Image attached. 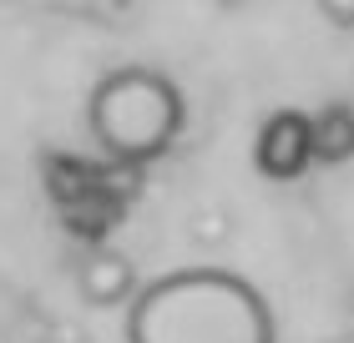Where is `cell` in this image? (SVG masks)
Returning a JSON list of instances; mask_svg holds the SVG:
<instances>
[{"mask_svg": "<svg viewBox=\"0 0 354 343\" xmlns=\"http://www.w3.org/2000/svg\"><path fill=\"white\" fill-rule=\"evenodd\" d=\"M127 343H279V323L248 277L177 268L127 303Z\"/></svg>", "mask_w": 354, "mask_h": 343, "instance_id": "1", "label": "cell"}, {"mask_svg": "<svg viewBox=\"0 0 354 343\" xmlns=\"http://www.w3.org/2000/svg\"><path fill=\"white\" fill-rule=\"evenodd\" d=\"M86 126L96 146L117 161H152L183 132V91L152 66L106 71L91 86Z\"/></svg>", "mask_w": 354, "mask_h": 343, "instance_id": "2", "label": "cell"}, {"mask_svg": "<svg viewBox=\"0 0 354 343\" xmlns=\"http://www.w3.org/2000/svg\"><path fill=\"white\" fill-rule=\"evenodd\" d=\"M76 288L91 308H117V303H132L137 298V273L122 253H91L82 273H76Z\"/></svg>", "mask_w": 354, "mask_h": 343, "instance_id": "4", "label": "cell"}, {"mask_svg": "<svg viewBox=\"0 0 354 343\" xmlns=\"http://www.w3.org/2000/svg\"><path fill=\"white\" fill-rule=\"evenodd\" d=\"M253 167H259L268 182H294L314 167V117L309 111H273L263 117L259 137H253Z\"/></svg>", "mask_w": 354, "mask_h": 343, "instance_id": "3", "label": "cell"}, {"mask_svg": "<svg viewBox=\"0 0 354 343\" xmlns=\"http://www.w3.org/2000/svg\"><path fill=\"white\" fill-rule=\"evenodd\" d=\"M324 15H354V6L344 10V6H324ZM344 26H354V21H344Z\"/></svg>", "mask_w": 354, "mask_h": 343, "instance_id": "6", "label": "cell"}, {"mask_svg": "<svg viewBox=\"0 0 354 343\" xmlns=\"http://www.w3.org/2000/svg\"><path fill=\"white\" fill-rule=\"evenodd\" d=\"M354 157V106H324L314 117V161Z\"/></svg>", "mask_w": 354, "mask_h": 343, "instance_id": "5", "label": "cell"}]
</instances>
